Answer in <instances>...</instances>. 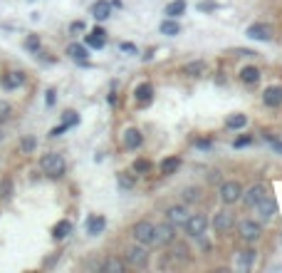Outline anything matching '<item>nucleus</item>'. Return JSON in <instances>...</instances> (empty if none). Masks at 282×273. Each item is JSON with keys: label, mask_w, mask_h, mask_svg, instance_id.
<instances>
[{"label": "nucleus", "mask_w": 282, "mask_h": 273, "mask_svg": "<svg viewBox=\"0 0 282 273\" xmlns=\"http://www.w3.org/2000/svg\"><path fill=\"white\" fill-rule=\"evenodd\" d=\"M40 169L45 172L47 177H52V179H59L64 174V169H67V164H64V157L62 154L50 152V154H45V157L40 159Z\"/></svg>", "instance_id": "f257e3e1"}, {"label": "nucleus", "mask_w": 282, "mask_h": 273, "mask_svg": "<svg viewBox=\"0 0 282 273\" xmlns=\"http://www.w3.org/2000/svg\"><path fill=\"white\" fill-rule=\"evenodd\" d=\"M183 228H186V234H188L191 239H201V236L206 234V228H208V219H206L203 214H193V216L186 219Z\"/></svg>", "instance_id": "f03ea898"}, {"label": "nucleus", "mask_w": 282, "mask_h": 273, "mask_svg": "<svg viewBox=\"0 0 282 273\" xmlns=\"http://www.w3.org/2000/svg\"><path fill=\"white\" fill-rule=\"evenodd\" d=\"M132 234H134V239H136L139 243H144V246H151V243H154L156 226L151 224V221H136V224H134V228H132Z\"/></svg>", "instance_id": "7ed1b4c3"}, {"label": "nucleus", "mask_w": 282, "mask_h": 273, "mask_svg": "<svg viewBox=\"0 0 282 273\" xmlns=\"http://www.w3.org/2000/svg\"><path fill=\"white\" fill-rule=\"evenodd\" d=\"M237 231H240V239L243 241H260V236H263V226H260L257 221H243L240 226H237Z\"/></svg>", "instance_id": "20e7f679"}, {"label": "nucleus", "mask_w": 282, "mask_h": 273, "mask_svg": "<svg viewBox=\"0 0 282 273\" xmlns=\"http://www.w3.org/2000/svg\"><path fill=\"white\" fill-rule=\"evenodd\" d=\"M126 263H132L136 268H144L148 263V254H146V246H129L126 248Z\"/></svg>", "instance_id": "39448f33"}, {"label": "nucleus", "mask_w": 282, "mask_h": 273, "mask_svg": "<svg viewBox=\"0 0 282 273\" xmlns=\"http://www.w3.org/2000/svg\"><path fill=\"white\" fill-rule=\"evenodd\" d=\"M235 226V214L233 211H218L213 219V228H215V234H228V231Z\"/></svg>", "instance_id": "423d86ee"}, {"label": "nucleus", "mask_w": 282, "mask_h": 273, "mask_svg": "<svg viewBox=\"0 0 282 273\" xmlns=\"http://www.w3.org/2000/svg\"><path fill=\"white\" fill-rule=\"evenodd\" d=\"M240 194H243V186L237 181H223L221 184V199H223V204H235L237 199H240Z\"/></svg>", "instance_id": "0eeeda50"}, {"label": "nucleus", "mask_w": 282, "mask_h": 273, "mask_svg": "<svg viewBox=\"0 0 282 273\" xmlns=\"http://www.w3.org/2000/svg\"><path fill=\"white\" fill-rule=\"evenodd\" d=\"M173 241H176V226H173V224L156 226V234H154V243L156 246H168Z\"/></svg>", "instance_id": "6e6552de"}, {"label": "nucleus", "mask_w": 282, "mask_h": 273, "mask_svg": "<svg viewBox=\"0 0 282 273\" xmlns=\"http://www.w3.org/2000/svg\"><path fill=\"white\" fill-rule=\"evenodd\" d=\"M166 219H168V224H173V226H183L186 219H188V209H186L183 204L168 206V209H166Z\"/></svg>", "instance_id": "1a4fd4ad"}, {"label": "nucleus", "mask_w": 282, "mask_h": 273, "mask_svg": "<svg viewBox=\"0 0 282 273\" xmlns=\"http://www.w3.org/2000/svg\"><path fill=\"white\" fill-rule=\"evenodd\" d=\"M267 196V189H265V184H255V186H250L248 192H245V206H250V209H255L260 201H263Z\"/></svg>", "instance_id": "9d476101"}, {"label": "nucleus", "mask_w": 282, "mask_h": 273, "mask_svg": "<svg viewBox=\"0 0 282 273\" xmlns=\"http://www.w3.org/2000/svg\"><path fill=\"white\" fill-rule=\"evenodd\" d=\"M263 104H265V107H280V104H282V87H280V85L265 87V92H263Z\"/></svg>", "instance_id": "9b49d317"}, {"label": "nucleus", "mask_w": 282, "mask_h": 273, "mask_svg": "<svg viewBox=\"0 0 282 273\" xmlns=\"http://www.w3.org/2000/svg\"><path fill=\"white\" fill-rule=\"evenodd\" d=\"M255 209H257V216L263 219V221H270V219L277 214V204H275V199H270V196H265Z\"/></svg>", "instance_id": "f8f14e48"}, {"label": "nucleus", "mask_w": 282, "mask_h": 273, "mask_svg": "<svg viewBox=\"0 0 282 273\" xmlns=\"http://www.w3.org/2000/svg\"><path fill=\"white\" fill-rule=\"evenodd\" d=\"M248 37H252V40H270L272 37V28L265 25V23H255V25L248 28Z\"/></svg>", "instance_id": "ddd939ff"}, {"label": "nucleus", "mask_w": 282, "mask_h": 273, "mask_svg": "<svg viewBox=\"0 0 282 273\" xmlns=\"http://www.w3.org/2000/svg\"><path fill=\"white\" fill-rule=\"evenodd\" d=\"M84 43L89 45V48H97V50H102V48H104V43H106V32H104L102 28H94L89 35L84 37Z\"/></svg>", "instance_id": "4468645a"}, {"label": "nucleus", "mask_w": 282, "mask_h": 273, "mask_svg": "<svg viewBox=\"0 0 282 273\" xmlns=\"http://www.w3.org/2000/svg\"><path fill=\"white\" fill-rule=\"evenodd\" d=\"M141 142H144V137H141L139 129L132 127V129H126V132H124V146H126V149H139Z\"/></svg>", "instance_id": "2eb2a0df"}, {"label": "nucleus", "mask_w": 282, "mask_h": 273, "mask_svg": "<svg viewBox=\"0 0 282 273\" xmlns=\"http://www.w3.org/2000/svg\"><path fill=\"white\" fill-rule=\"evenodd\" d=\"M134 97H136L139 104H148L151 99H154V87H151L148 82H144V85H139V87L134 90Z\"/></svg>", "instance_id": "dca6fc26"}, {"label": "nucleus", "mask_w": 282, "mask_h": 273, "mask_svg": "<svg viewBox=\"0 0 282 273\" xmlns=\"http://www.w3.org/2000/svg\"><path fill=\"white\" fill-rule=\"evenodd\" d=\"M183 72L191 75V77H203L208 72V65H206L203 60H193V62H188V65L183 67Z\"/></svg>", "instance_id": "f3484780"}, {"label": "nucleus", "mask_w": 282, "mask_h": 273, "mask_svg": "<svg viewBox=\"0 0 282 273\" xmlns=\"http://www.w3.org/2000/svg\"><path fill=\"white\" fill-rule=\"evenodd\" d=\"M0 82H3L5 90H15V87H20L25 82V75L23 72H8V75H3V80H0Z\"/></svg>", "instance_id": "a211bd4d"}, {"label": "nucleus", "mask_w": 282, "mask_h": 273, "mask_svg": "<svg viewBox=\"0 0 282 273\" xmlns=\"http://www.w3.org/2000/svg\"><path fill=\"white\" fill-rule=\"evenodd\" d=\"M104 226H106L104 216H89V219H87V234L97 236V234H102V231H104Z\"/></svg>", "instance_id": "6ab92c4d"}, {"label": "nucleus", "mask_w": 282, "mask_h": 273, "mask_svg": "<svg viewBox=\"0 0 282 273\" xmlns=\"http://www.w3.org/2000/svg\"><path fill=\"white\" fill-rule=\"evenodd\" d=\"M92 15L97 20H106L112 15V3H106V0H97V3L92 5Z\"/></svg>", "instance_id": "aec40b11"}, {"label": "nucleus", "mask_w": 282, "mask_h": 273, "mask_svg": "<svg viewBox=\"0 0 282 273\" xmlns=\"http://www.w3.org/2000/svg\"><path fill=\"white\" fill-rule=\"evenodd\" d=\"M102 271L104 273H124L126 271V263L119 261V258H114V256H109V258L102 263Z\"/></svg>", "instance_id": "412c9836"}, {"label": "nucleus", "mask_w": 282, "mask_h": 273, "mask_svg": "<svg viewBox=\"0 0 282 273\" xmlns=\"http://www.w3.org/2000/svg\"><path fill=\"white\" fill-rule=\"evenodd\" d=\"M183 13H186V0H173V3H168L166 10H163L166 17H181Z\"/></svg>", "instance_id": "4be33fe9"}, {"label": "nucleus", "mask_w": 282, "mask_h": 273, "mask_svg": "<svg viewBox=\"0 0 282 273\" xmlns=\"http://www.w3.org/2000/svg\"><path fill=\"white\" fill-rule=\"evenodd\" d=\"M178 169H181V159L178 157H168V159L161 161V174H166V177L176 174Z\"/></svg>", "instance_id": "5701e85b"}, {"label": "nucleus", "mask_w": 282, "mask_h": 273, "mask_svg": "<svg viewBox=\"0 0 282 273\" xmlns=\"http://www.w3.org/2000/svg\"><path fill=\"white\" fill-rule=\"evenodd\" d=\"M245 124H248L245 114H230L225 119V129H245Z\"/></svg>", "instance_id": "b1692460"}, {"label": "nucleus", "mask_w": 282, "mask_h": 273, "mask_svg": "<svg viewBox=\"0 0 282 273\" xmlns=\"http://www.w3.org/2000/svg\"><path fill=\"white\" fill-rule=\"evenodd\" d=\"M72 234V224L70 221H59L55 228H52V236L57 239V241H62V239H67Z\"/></svg>", "instance_id": "393cba45"}, {"label": "nucleus", "mask_w": 282, "mask_h": 273, "mask_svg": "<svg viewBox=\"0 0 282 273\" xmlns=\"http://www.w3.org/2000/svg\"><path fill=\"white\" fill-rule=\"evenodd\" d=\"M240 80L245 82V85H255V82L260 80V70L252 67V65H250V67H243V70H240Z\"/></svg>", "instance_id": "a878e982"}, {"label": "nucleus", "mask_w": 282, "mask_h": 273, "mask_svg": "<svg viewBox=\"0 0 282 273\" xmlns=\"http://www.w3.org/2000/svg\"><path fill=\"white\" fill-rule=\"evenodd\" d=\"M161 32H163V35H171V37L178 35V32H181V25L176 23V17H166L163 23H161Z\"/></svg>", "instance_id": "bb28decb"}, {"label": "nucleus", "mask_w": 282, "mask_h": 273, "mask_svg": "<svg viewBox=\"0 0 282 273\" xmlns=\"http://www.w3.org/2000/svg\"><path fill=\"white\" fill-rule=\"evenodd\" d=\"M183 201L186 204H196V201H201V189L198 186H188V189H183Z\"/></svg>", "instance_id": "cd10ccee"}, {"label": "nucleus", "mask_w": 282, "mask_h": 273, "mask_svg": "<svg viewBox=\"0 0 282 273\" xmlns=\"http://www.w3.org/2000/svg\"><path fill=\"white\" fill-rule=\"evenodd\" d=\"M67 55H70L72 60H79V62H82V60H87V48H84V45L72 43V45L67 48Z\"/></svg>", "instance_id": "c85d7f7f"}, {"label": "nucleus", "mask_w": 282, "mask_h": 273, "mask_svg": "<svg viewBox=\"0 0 282 273\" xmlns=\"http://www.w3.org/2000/svg\"><path fill=\"white\" fill-rule=\"evenodd\" d=\"M252 261H255V251H252V248L240 251V256H237V263H240L243 268H250V266H252Z\"/></svg>", "instance_id": "c756f323"}, {"label": "nucleus", "mask_w": 282, "mask_h": 273, "mask_svg": "<svg viewBox=\"0 0 282 273\" xmlns=\"http://www.w3.org/2000/svg\"><path fill=\"white\" fill-rule=\"evenodd\" d=\"M13 196V179H3V181H0V199H3V201H8Z\"/></svg>", "instance_id": "7c9ffc66"}, {"label": "nucleus", "mask_w": 282, "mask_h": 273, "mask_svg": "<svg viewBox=\"0 0 282 273\" xmlns=\"http://www.w3.org/2000/svg\"><path fill=\"white\" fill-rule=\"evenodd\" d=\"M134 172L136 174H148L151 172V161L148 159H136L134 161Z\"/></svg>", "instance_id": "2f4dec72"}, {"label": "nucleus", "mask_w": 282, "mask_h": 273, "mask_svg": "<svg viewBox=\"0 0 282 273\" xmlns=\"http://www.w3.org/2000/svg\"><path fill=\"white\" fill-rule=\"evenodd\" d=\"M188 254H191L188 246H183V243H176V246H173V256H176L178 261H188Z\"/></svg>", "instance_id": "473e14b6"}, {"label": "nucleus", "mask_w": 282, "mask_h": 273, "mask_svg": "<svg viewBox=\"0 0 282 273\" xmlns=\"http://www.w3.org/2000/svg\"><path fill=\"white\" fill-rule=\"evenodd\" d=\"M35 146H37V139L35 137H23V142H20V149H23L25 154H30Z\"/></svg>", "instance_id": "72a5a7b5"}, {"label": "nucleus", "mask_w": 282, "mask_h": 273, "mask_svg": "<svg viewBox=\"0 0 282 273\" xmlns=\"http://www.w3.org/2000/svg\"><path fill=\"white\" fill-rule=\"evenodd\" d=\"M10 114H13V107H10V102L0 99V122H8V119H10Z\"/></svg>", "instance_id": "f704fd0d"}, {"label": "nucleus", "mask_w": 282, "mask_h": 273, "mask_svg": "<svg viewBox=\"0 0 282 273\" xmlns=\"http://www.w3.org/2000/svg\"><path fill=\"white\" fill-rule=\"evenodd\" d=\"M25 48H28L30 52H37V50H40V37H37V35H28Z\"/></svg>", "instance_id": "c9c22d12"}, {"label": "nucleus", "mask_w": 282, "mask_h": 273, "mask_svg": "<svg viewBox=\"0 0 282 273\" xmlns=\"http://www.w3.org/2000/svg\"><path fill=\"white\" fill-rule=\"evenodd\" d=\"M67 127H74V124L79 122V117H77V112H64V119H62Z\"/></svg>", "instance_id": "e433bc0d"}, {"label": "nucleus", "mask_w": 282, "mask_h": 273, "mask_svg": "<svg viewBox=\"0 0 282 273\" xmlns=\"http://www.w3.org/2000/svg\"><path fill=\"white\" fill-rule=\"evenodd\" d=\"M119 186H121V189H132V186H134V179L126 177V174H119Z\"/></svg>", "instance_id": "4c0bfd02"}, {"label": "nucleus", "mask_w": 282, "mask_h": 273, "mask_svg": "<svg viewBox=\"0 0 282 273\" xmlns=\"http://www.w3.org/2000/svg\"><path fill=\"white\" fill-rule=\"evenodd\" d=\"M250 142H252V137L245 134V137H237V139L233 142V146H235V149H240V146H245V144H250Z\"/></svg>", "instance_id": "58836bf2"}, {"label": "nucleus", "mask_w": 282, "mask_h": 273, "mask_svg": "<svg viewBox=\"0 0 282 273\" xmlns=\"http://www.w3.org/2000/svg\"><path fill=\"white\" fill-rule=\"evenodd\" d=\"M215 8H218V5H215L213 0H206V3H201V5H198V10H201V13H208V10H215Z\"/></svg>", "instance_id": "ea45409f"}, {"label": "nucleus", "mask_w": 282, "mask_h": 273, "mask_svg": "<svg viewBox=\"0 0 282 273\" xmlns=\"http://www.w3.org/2000/svg\"><path fill=\"white\" fill-rule=\"evenodd\" d=\"M265 139H267V142H270V144H272V146H275V149H277V152H280V154H282V142H280V139H275V137H272V134H265Z\"/></svg>", "instance_id": "a19ab883"}, {"label": "nucleus", "mask_w": 282, "mask_h": 273, "mask_svg": "<svg viewBox=\"0 0 282 273\" xmlns=\"http://www.w3.org/2000/svg\"><path fill=\"white\" fill-rule=\"evenodd\" d=\"M64 129H70V127H67V124H64V122H62V124H59V127H55V129H50V137H59V134L64 132Z\"/></svg>", "instance_id": "79ce46f5"}, {"label": "nucleus", "mask_w": 282, "mask_h": 273, "mask_svg": "<svg viewBox=\"0 0 282 273\" xmlns=\"http://www.w3.org/2000/svg\"><path fill=\"white\" fill-rule=\"evenodd\" d=\"M196 146H198V149H210L213 142L210 139H196Z\"/></svg>", "instance_id": "37998d69"}, {"label": "nucleus", "mask_w": 282, "mask_h": 273, "mask_svg": "<svg viewBox=\"0 0 282 273\" xmlns=\"http://www.w3.org/2000/svg\"><path fill=\"white\" fill-rule=\"evenodd\" d=\"M82 30H84V23H79V20L70 25V32H82Z\"/></svg>", "instance_id": "c03bdc74"}, {"label": "nucleus", "mask_w": 282, "mask_h": 273, "mask_svg": "<svg viewBox=\"0 0 282 273\" xmlns=\"http://www.w3.org/2000/svg\"><path fill=\"white\" fill-rule=\"evenodd\" d=\"M119 48H121L124 52H136V45H132V43H121Z\"/></svg>", "instance_id": "a18cd8bd"}, {"label": "nucleus", "mask_w": 282, "mask_h": 273, "mask_svg": "<svg viewBox=\"0 0 282 273\" xmlns=\"http://www.w3.org/2000/svg\"><path fill=\"white\" fill-rule=\"evenodd\" d=\"M47 104H55V92H52V90L47 92Z\"/></svg>", "instance_id": "49530a36"}, {"label": "nucleus", "mask_w": 282, "mask_h": 273, "mask_svg": "<svg viewBox=\"0 0 282 273\" xmlns=\"http://www.w3.org/2000/svg\"><path fill=\"white\" fill-rule=\"evenodd\" d=\"M0 137H3V134H0Z\"/></svg>", "instance_id": "de8ad7c7"}]
</instances>
